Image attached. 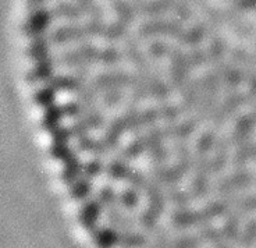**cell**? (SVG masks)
Listing matches in <instances>:
<instances>
[{
	"mask_svg": "<svg viewBox=\"0 0 256 248\" xmlns=\"http://www.w3.org/2000/svg\"><path fill=\"white\" fill-rule=\"evenodd\" d=\"M205 26H195V27H192L191 30L190 31L186 32V35H188V42H195V41H202L204 39V37H205ZM180 34H178V39H181L182 41V45H184V34H182V28L180 30ZM164 45H167L163 39H154V41H152L150 42V45L148 46V49H159V48H163ZM142 51V48H141V45L140 44H135V45H131V46H128V48H126L124 51H122L117 56H116L114 59H112V60H109V62H104V63H100V64H98V66H95L94 69H90V71H86L85 74H84L82 77H85L88 73H90V71H94L95 69H98V67H102V66H104V64H109V63H113V62H116V60H120V59L122 58H127V56H131V55H134V53H136V52H140ZM81 77V78H82ZM80 78V80H81Z\"/></svg>",
	"mask_w": 256,
	"mask_h": 248,
	"instance_id": "1",
	"label": "cell"
}]
</instances>
